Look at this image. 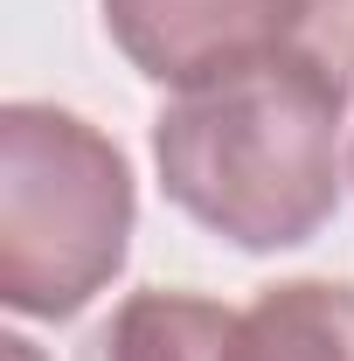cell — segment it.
Instances as JSON below:
<instances>
[{"label":"cell","instance_id":"obj_5","mask_svg":"<svg viewBox=\"0 0 354 361\" xmlns=\"http://www.w3.org/2000/svg\"><path fill=\"white\" fill-rule=\"evenodd\" d=\"M236 306L202 292H133L104 326V361H229Z\"/></svg>","mask_w":354,"mask_h":361},{"label":"cell","instance_id":"obj_4","mask_svg":"<svg viewBox=\"0 0 354 361\" xmlns=\"http://www.w3.org/2000/svg\"><path fill=\"white\" fill-rule=\"evenodd\" d=\"M229 361H354V285L341 278L264 285L236 313Z\"/></svg>","mask_w":354,"mask_h":361},{"label":"cell","instance_id":"obj_2","mask_svg":"<svg viewBox=\"0 0 354 361\" xmlns=\"http://www.w3.org/2000/svg\"><path fill=\"white\" fill-rule=\"evenodd\" d=\"M139 223L133 167L56 104L0 111V299L28 319H77L126 271Z\"/></svg>","mask_w":354,"mask_h":361},{"label":"cell","instance_id":"obj_6","mask_svg":"<svg viewBox=\"0 0 354 361\" xmlns=\"http://www.w3.org/2000/svg\"><path fill=\"white\" fill-rule=\"evenodd\" d=\"M299 49H306L319 70H334V77L354 90V0H306Z\"/></svg>","mask_w":354,"mask_h":361},{"label":"cell","instance_id":"obj_1","mask_svg":"<svg viewBox=\"0 0 354 361\" xmlns=\"http://www.w3.org/2000/svg\"><path fill=\"white\" fill-rule=\"evenodd\" d=\"M153 167L188 223L236 250H299L348 188V84L278 49L216 84L174 90L153 118Z\"/></svg>","mask_w":354,"mask_h":361},{"label":"cell","instance_id":"obj_3","mask_svg":"<svg viewBox=\"0 0 354 361\" xmlns=\"http://www.w3.org/2000/svg\"><path fill=\"white\" fill-rule=\"evenodd\" d=\"M306 0H104V28L139 77L167 90L216 84L278 49H299Z\"/></svg>","mask_w":354,"mask_h":361}]
</instances>
